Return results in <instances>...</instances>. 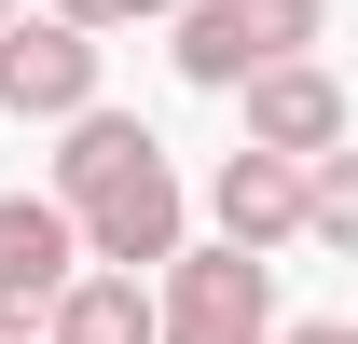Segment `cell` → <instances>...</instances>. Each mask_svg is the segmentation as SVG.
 <instances>
[{
  "instance_id": "4",
  "label": "cell",
  "mask_w": 358,
  "mask_h": 344,
  "mask_svg": "<svg viewBox=\"0 0 358 344\" xmlns=\"http://www.w3.org/2000/svg\"><path fill=\"white\" fill-rule=\"evenodd\" d=\"M248 152H275V166H317V152H345V83L317 69V55H275V69H248Z\"/></svg>"
},
{
  "instance_id": "6",
  "label": "cell",
  "mask_w": 358,
  "mask_h": 344,
  "mask_svg": "<svg viewBox=\"0 0 358 344\" xmlns=\"http://www.w3.org/2000/svg\"><path fill=\"white\" fill-rule=\"evenodd\" d=\"M69 275H83V248H69L55 193H0V331H42Z\"/></svg>"
},
{
  "instance_id": "9",
  "label": "cell",
  "mask_w": 358,
  "mask_h": 344,
  "mask_svg": "<svg viewBox=\"0 0 358 344\" xmlns=\"http://www.w3.org/2000/svg\"><path fill=\"white\" fill-rule=\"evenodd\" d=\"M303 234L317 248H358V152H317L303 166Z\"/></svg>"
},
{
  "instance_id": "3",
  "label": "cell",
  "mask_w": 358,
  "mask_h": 344,
  "mask_svg": "<svg viewBox=\"0 0 358 344\" xmlns=\"http://www.w3.org/2000/svg\"><path fill=\"white\" fill-rule=\"evenodd\" d=\"M179 83H248V69H275V55H303L317 28H331V0H179Z\"/></svg>"
},
{
  "instance_id": "7",
  "label": "cell",
  "mask_w": 358,
  "mask_h": 344,
  "mask_svg": "<svg viewBox=\"0 0 358 344\" xmlns=\"http://www.w3.org/2000/svg\"><path fill=\"white\" fill-rule=\"evenodd\" d=\"M303 234V166H275V152H234L221 166V248H289Z\"/></svg>"
},
{
  "instance_id": "5",
  "label": "cell",
  "mask_w": 358,
  "mask_h": 344,
  "mask_svg": "<svg viewBox=\"0 0 358 344\" xmlns=\"http://www.w3.org/2000/svg\"><path fill=\"white\" fill-rule=\"evenodd\" d=\"M0 110H14V124H69V110H96V42L83 28H28V14H14V28H0Z\"/></svg>"
},
{
  "instance_id": "11",
  "label": "cell",
  "mask_w": 358,
  "mask_h": 344,
  "mask_svg": "<svg viewBox=\"0 0 358 344\" xmlns=\"http://www.w3.org/2000/svg\"><path fill=\"white\" fill-rule=\"evenodd\" d=\"M262 344H358L345 317H303V331H262Z\"/></svg>"
},
{
  "instance_id": "8",
  "label": "cell",
  "mask_w": 358,
  "mask_h": 344,
  "mask_svg": "<svg viewBox=\"0 0 358 344\" xmlns=\"http://www.w3.org/2000/svg\"><path fill=\"white\" fill-rule=\"evenodd\" d=\"M55 344H152V289H138V275H69V289H55V317H42Z\"/></svg>"
},
{
  "instance_id": "2",
  "label": "cell",
  "mask_w": 358,
  "mask_h": 344,
  "mask_svg": "<svg viewBox=\"0 0 358 344\" xmlns=\"http://www.w3.org/2000/svg\"><path fill=\"white\" fill-rule=\"evenodd\" d=\"M262 331H275V261H248V248H166L152 344H262Z\"/></svg>"
},
{
  "instance_id": "10",
  "label": "cell",
  "mask_w": 358,
  "mask_h": 344,
  "mask_svg": "<svg viewBox=\"0 0 358 344\" xmlns=\"http://www.w3.org/2000/svg\"><path fill=\"white\" fill-rule=\"evenodd\" d=\"M138 14H179V0H55V28H83V42L96 28H138Z\"/></svg>"
},
{
  "instance_id": "1",
  "label": "cell",
  "mask_w": 358,
  "mask_h": 344,
  "mask_svg": "<svg viewBox=\"0 0 358 344\" xmlns=\"http://www.w3.org/2000/svg\"><path fill=\"white\" fill-rule=\"evenodd\" d=\"M55 220L96 275H138V261L179 248V166L138 110H69V152H55Z\"/></svg>"
},
{
  "instance_id": "12",
  "label": "cell",
  "mask_w": 358,
  "mask_h": 344,
  "mask_svg": "<svg viewBox=\"0 0 358 344\" xmlns=\"http://www.w3.org/2000/svg\"><path fill=\"white\" fill-rule=\"evenodd\" d=\"M0 28H14V0H0Z\"/></svg>"
}]
</instances>
